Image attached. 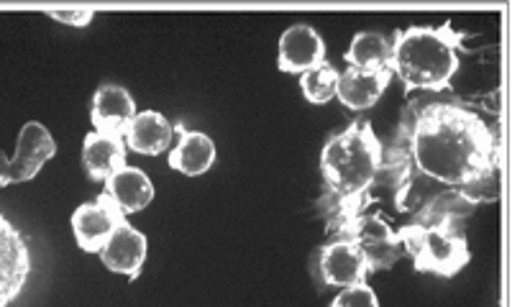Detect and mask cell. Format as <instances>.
I'll return each instance as SVG.
<instances>
[{"label": "cell", "instance_id": "11", "mask_svg": "<svg viewBox=\"0 0 512 307\" xmlns=\"http://www.w3.org/2000/svg\"><path fill=\"white\" fill-rule=\"evenodd\" d=\"M136 100L123 85L105 82L95 90L93 103H90V121H93L98 134L121 136L136 118Z\"/></svg>", "mask_w": 512, "mask_h": 307}, {"label": "cell", "instance_id": "20", "mask_svg": "<svg viewBox=\"0 0 512 307\" xmlns=\"http://www.w3.org/2000/svg\"><path fill=\"white\" fill-rule=\"evenodd\" d=\"M331 307H379V300L377 295H374L372 287L364 282V284H351V287H344V290L333 297Z\"/></svg>", "mask_w": 512, "mask_h": 307}, {"label": "cell", "instance_id": "18", "mask_svg": "<svg viewBox=\"0 0 512 307\" xmlns=\"http://www.w3.org/2000/svg\"><path fill=\"white\" fill-rule=\"evenodd\" d=\"M392 44L377 31H359L351 39V47L346 49V62L349 67L359 70H384L390 67Z\"/></svg>", "mask_w": 512, "mask_h": 307}, {"label": "cell", "instance_id": "6", "mask_svg": "<svg viewBox=\"0 0 512 307\" xmlns=\"http://www.w3.org/2000/svg\"><path fill=\"white\" fill-rule=\"evenodd\" d=\"M54 154H57V141L49 134V128L39 121L24 123L18 134L16 157L8 159L6 154H0V187L34 180Z\"/></svg>", "mask_w": 512, "mask_h": 307}, {"label": "cell", "instance_id": "1", "mask_svg": "<svg viewBox=\"0 0 512 307\" xmlns=\"http://www.w3.org/2000/svg\"><path fill=\"white\" fill-rule=\"evenodd\" d=\"M384 157L400 167L402 182L392 195L397 210L415 174L443 185V197H456L469 208L495 203L500 195V136L464 105L425 103L410 108L402 123V146Z\"/></svg>", "mask_w": 512, "mask_h": 307}, {"label": "cell", "instance_id": "2", "mask_svg": "<svg viewBox=\"0 0 512 307\" xmlns=\"http://www.w3.org/2000/svg\"><path fill=\"white\" fill-rule=\"evenodd\" d=\"M382 167L384 146L374 134L372 121H354L344 131L328 136L320 151L326 192L318 200L328 228L374 205Z\"/></svg>", "mask_w": 512, "mask_h": 307}, {"label": "cell", "instance_id": "9", "mask_svg": "<svg viewBox=\"0 0 512 307\" xmlns=\"http://www.w3.org/2000/svg\"><path fill=\"white\" fill-rule=\"evenodd\" d=\"M320 279L331 287H351V284H364L369 277L367 256L359 246L344 236H331L318 256Z\"/></svg>", "mask_w": 512, "mask_h": 307}, {"label": "cell", "instance_id": "10", "mask_svg": "<svg viewBox=\"0 0 512 307\" xmlns=\"http://www.w3.org/2000/svg\"><path fill=\"white\" fill-rule=\"evenodd\" d=\"M326 62V41L313 26L295 24L285 29L277 44V67L285 75H305Z\"/></svg>", "mask_w": 512, "mask_h": 307}, {"label": "cell", "instance_id": "3", "mask_svg": "<svg viewBox=\"0 0 512 307\" xmlns=\"http://www.w3.org/2000/svg\"><path fill=\"white\" fill-rule=\"evenodd\" d=\"M472 208L456 197H431L418 208L415 221L397 228L405 254L413 259L415 272L451 279L472 259L464 233V218Z\"/></svg>", "mask_w": 512, "mask_h": 307}, {"label": "cell", "instance_id": "8", "mask_svg": "<svg viewBox=\"0 0 512 307\" xmlns=\"http://www.w3.org/2000/svg\"><path fill=\"white\" fill-rule=\"evenodd\" d=\"M126 221V215L118 210V205L113 203L111 197L100 192L95 200L90 203L77 205V210L72 213V233H75V241L82 251L88 254H98L100 246L108 241L113 231H116L121 223Z\"/></svg>", "mask_w": 512, "mask_h": 307}, {"label": "cell", "instance_id": "21", "mask_svg": "<svg viewBox=\"0 0 512 307\" xmlns=\"http://www.w3.org/2000/svg\"><path fill=\"white\" fill-rule=\"evenodd\" d=\"M47 16L54 18V21H62V24H67V26H88L90 21L95 18V11L93 8H72V11L49 8Z\"/></svg>", "mask_w": 512, "mask_h": 307}, {"label": "cell", "instance_id": "5", "mask_svg": "<svg viewBox=\"0 0 512 307\" xmlns=\"http://www.w3.org/2000/svg\"><path fill=\"white\" fill-rule=\"evenodd\" d=\"M328 236L351 238L367 256L369 272L392 269L395 261L405 256V249H402L400 238H397V228H392V223L382 213L361 210V213L351 215L338 226L328 228Z\"/></svg>", "mask_w": 512, "mask_h": 307}, {"label": "cell", "instance_id": "12", "mask_svg": "<svg viewBox=\"0 0 512 307\" xmlns=\"http://www.w3.org/2000/svg\"><path fill=\"white\" fill-rule=\"evenodd\" d=\"M146 254H149V241H146L139 228H134L128 221H123L98 251L105 269L126 274L128 279L139 277L141 269H144Z\"/></svg>", "mask_w": 512, "mask_h": 307}, {"label": "cell", "instance_id": "13", "mask_svg": "<svg viewBox=\"0 0 512 307\" xmlns=\"http://www.w3.org/2000/svg\"><path fill=\"white\" fill-rule=\"evenodd\" d=\"M392 70H359V67H349V70L338 72V87L336 98L351 108V111H367L372 105L379 103L384 90L390 87Z\"/></svg>", "mask_w": 512, "mask_h": 307}, {"label": "cell", "instance_id": "14", "mask_svg": "<svg viewBox=\"0 0 512 307\" xmlns=\"http://www.w3.org/2000/svg\"><path fill=\"white\" fill-rule=\"evenodd\" d=\"M175 134H180L175 149L169 151V167L187 177H200L216 164L218 149L208 134L187 131L185 123H175Z\"/></svg>", "mask_w": 512, "mask_h": 307}, {"label": "cell", "instance_id": "16", "mask_svg": "<svg viewBox=\"0 0 512 307\" xmlns=\"http://www.w3.org/2000/svg\"><path fill=\"white\" fill-rule=\"evenodd\" d=\"M126 144L121 136H108L90 131L82 139V167L88 172L90 180L105 182L118 169L126 167Z\"/></svg>", "mask_w": 512, "mask_h": 307}, {"label": "cell", "instance_id": "15", "mask_svg": "<svg viewBox=\"0 0 512 307\" xmlns=\"http://www.w3.org/2000/svg\"><path fill=\"white\" fill-rule=\"evenodd\" d=\"M172 139H175V126L157 111L136 113V118L123 134L126 149L144 154V157H157L167 151L172 146Z\"/></svg>", "mask_w": 512, "mask_h": 307}, {"label": "cell", "instance_id": "17", "mask_svg": "<svg viewBox=\"0 0 512 307\" xmlns=\"http://www.w3.org/2000/svg\"><path fill=\"white\" fill-rule=\"evenodd\" d=\"M103 192L118 205L123 215L141 213L154 200V185L149 174L141 172L139 167H128V164L105 180Z\"/></svg>", "mask_w": 512, "mask_h": 307}, {"label": "cell", "instance_id": "4", "mask_svg": "<svg viewBox=\"0 0 512 307\" xmlns=\"http://www.w3.org/2000/svg\"><path fill=\"white\" fill-rule=\"evenodd\" d=\"M461 41L464 34L454 31L451 21H443L441 26H410L397 31L395 41H390L392 77H400L405 95L415 90H446L461 67Z\"/></svg>", "mask_w": 512, "mask_h": 307}, {"label": "cell", "instance_id": "7", "mask_svg": "<svg viewBox=\"0 0 512 307\" xmlns=\"http://www.w3.org/2000/svg\"><path fill=\"white\" fill-rule=\"evenodd\" d=\"M31 277V251L18 228L0 213V307H8Z\"/></svg>", "mask_w": 512, "mask_h": 307}, {"label": "cell", "instance_id": "19", "mask_svg": "<svg viewBox=\"0 0 512 307\" xmlns=\"http://www.w3.org/2000/svg\"><path fill=\"white\" fill-rule=\"evenodd\" d=\"M336 87H338V70L333 64L323 62L313 70H308L305 75H300V90L308 98V103L323 105L328 100L336 98Z\"/></svg>", "mask_w": 512, "mask_h": 307}]
</instances>
